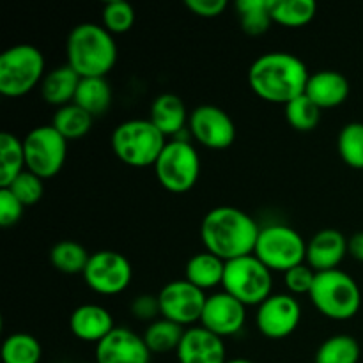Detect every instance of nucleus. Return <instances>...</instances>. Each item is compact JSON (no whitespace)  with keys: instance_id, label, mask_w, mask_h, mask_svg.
<instances>
[{"instance_id":"obj_1","label":"nucleus","mask_w":363,"mask_h":363,"mask_svg":"<svg viewBox=\"0 0 363 363\" xmlns=\"http://www.w3.org/2000/svg\"><path fill=\"white\" fill-rule=\"evenodd\" d=\"M259 234L257 220L234 206L209 209L201 223L204 248L225 262L254 254Z\"/></svg>"},{"instance_id":"obj_2","label":"nucleus","mask_w":363,"mask_h":363,"mask_svg":"<svg viewBox=\"0 0 363 363\" xmlns=\"http://www.w3.org/2000/svg\"><path fill=\"white\" fill-rule=\"evenodd\" d=\"M308 78L307 64L287 52L262 53L248 69V85L255 96L284 106L305 94Z\"/></svg>"},{"instance_id":"obj_3","label":"nucleus","mask_w":363,"mask_h":363,"mask_svg":"<svg viewBox=\"0 0 363 363\" xmlns=\"http://www.w3.org/2000/svg\"><path fill=\"white\" fill-rule=\"evenodd\" d=\"M66 59L82 78H106L117 62L116 35L99 23H78L67 34Z\"/></svg>"},{"instance_id":"obj_4","label":"nucleus","mask_w":363,"mask_h":363,"mask_svg":"<svg viewBox=\"0 0 363 363\" xmlns=\"http://www.w3.org/2000/svg\"><path fill=\"white\" fill-rule=\"evenodd\" d=\"M308 298L319 314L333 321H347L362 307V291L357 280L342 269L315 273Z\"/></svg>"},{"instance_id":"obj_5","label":"nucleus","mask_w":363,"mask_h":363,"mask_svg":"<svg viewBox=\"0 0 363 363\" xmlns=\"http://www.w3.org/2000/svg\"><path fill=\"white\" fill-rule=\"evenodd\" d=\"M167 137L149 119H128L112 131L113 155L130 167H155Z\"/></svg>"},{"instance_id":"obj_6","label":"nucleus","mask_w":363,"mask_h":363,"mask_svg":"<svg viewBox=\"0 0 363 363\" xmlns=\"http://www.w3.org/2000/svg\"><path fill=\"white\" fill-rule=\"evenodd\" d=\"M46 60L41 50L20 43L0 55V92L7 98H21L39 87L45 78Z\"/></svg>"},{"instance_id":"obj_7","label":"nucleus","mask_w":363,"mask_h":363,"mask_svg":"<svg viewBox=\"0 0 363 363\" xmlns=\"http://www.w3.org/2000/svg\"><path fill=\"white\" fill-rule=\"evenodd\" d=\"M254 254L225 262L223 291L236 298L245 307L261 305L272 296L273 275Z\"/></svg>"},{"instance_id":"obj_8","label":"nucleus","mask_w":363,"mask_h":363,"mask_svg":"<svg viewBox=\"0 0 363 363\" xmlns=\"http://www.w3.org/2000/svg\"><path fill=\"white\" fill-rule=\"evenodd\" d=\"M254 255L272 272H289L307 259V241L296 229L284 223L261 227Z\"/></svg>"},{"instance_id":"obj_9","label":"nucleus","mask_w":363,"mask_h":363,"mask_svg":"<svg viewBox=\"0 0 363 363\" xmlns=\"http://www.w3.org/2000/svg\"><path fill=\"white\" fill-rule=\"evenodd\" d=\"M160 184L170 194H186L201 176V158L195 145L188 140L172 138L167 142L155 163Z\"/></svg>"},{"instance_id":"obj_10","label":"nucleus","mask_w":363,"mask_h":363,"mask_svg":"<svg viewBox=\"0 0 363 363\" xmlns=\"http://www.w3.org/2000/svg\"><path fill=\"white\" fill-rule=\"evenodd\" d=\"M25 165L27 170L50 179L62 170L67 156V140L52 126H35L23 138Z\"/></svg>"},{"instance_id":"obj_11","label":"nucleus","mask_w":363,"mask_h":363,"mask_svg":"<svg viewBox=\"0 0 363 363\" xmlns=\"http://www.w3.org/2000/svg\"><path fill=\"white\" fill-rule=\"evenodd\" d=\"M133 268L126 255L116 250H99L91 254L84 280L94 293L103 296L121 294L130 287Z\"/></svg>"},{"instance_id":"obj_12","label":"nucleus","mask_w":363,"mask_h":363,"mask_svg":"<svg viewBox=\"0 0 363 363\" xmlns=\"http://www.w3.org/2000/svg\"><path fill=\"white\" fill-rule=\"evenodd\" d=\"M208 296L194 284L183 280H172L165 284L158 293L160 312L163 319L176 323L179 326H190L201 323L202 312Z\"/></svg>"},{"instance_id":"obj_13","label":"nucleus","mask_w":363,"mask_h":363,"mask_svg":"<svg viewBox=\"0 0 363 363\" xmlns=\"http://www.w3.org/2000/svg\"><path fill=\"white\" fill-rule=\"evenodd\" d=\"M188 130L199 144L215 151L230 147L236 140V124L225 110L215 105L195 106L190 112Z\"/></svg>"},{"instance_id":"obj_14","label":"nucleus","mask_w":363,"mask_h":363,"mask_svg":"<svg viewBox=\"0 0 363 363\" xmlns=\"http://www.w3.org/2000/svg\"><path fill=\"white\" fill-rule=\"evenodd\" d=\"M301 305L293 294H272L257 307L259 332L273 340L286 339L300 326Z\"/></svg>"},{"instance_id":"obj_15","label":"nucleus","mask_w":363,"mask_h":363,"mask_svg":"<svg viewBox=\"0 0 363 363\" xmlns=\"http://www.w3.org/2000/svg\"><path fill=\"white\" fill-rule=\"evenodd\" d=\"M245 321H247V307L229 293L222 291L208 296L201 318L202 328L225 339L241 332Z\"/></svg>"},{"instance_id":"obj_16","label":"nucleus","mask_w":363,"mask_h":363,"mask_svg":"<svg viewBox=\"0 0 363 363\" xmlns=\"http://www.w3.org/2000/svg\"><path fill=\"white\" fill-rule=\"evenodd\" d=\"M151 354L144 337L124 326H116L96 344V363H149Z\"/></svg>"},{"instance_id":"obj_17","label":"nucleus","mask_w":363,"mask_h":363,"mask_svg":"<svg viewBox=\"0 0 363 363\" xmlns=\"http://www.w3.org/2000/svg\"><path fill=\"white\" fill-rule=\"evenodd\" d=\"M176 357L179 363H227L225 342L202 326H191L184 330Z\"/></svg>"},{"instance_id":"obj_18","label":"nucleus","mask_w":363,"mask_h":363,"mask_svg":"<svg viewBox=\"0 0 363 363\" xmlns=\"http://www.w3.org/2000/svg\"><path fill=\"white\" fill-rule=\"evenodd\" d=\"M350 254L347 238L337 229H321L307 241V262L315 273L339 269L340 262Z\"/></svg>"},{"instance_id":"obj_19","label":"nucleus","mask_w":363,"mask_h":363,"mask_svg":"<svg viewBox=\"0 0 363 363\" xmlns=\"http://www.w3.org/2000/svg\"><path fill=\"white\" fill-rule=\"evenodd\" d=\"M113 328H116V323H113L112 314L101 305L84 303L71 312V333L84 342H101Z\"/></svg>"},{"instance_id":"obj_20","label":"nucleus","mask_w":363,"mask_h":363,"mask_svg":"<svg viewBox=\"0 0 363 363\" xmlns=\"http://www.w3.org/2000/svg\"><path fill=\"white\" fill-rule=\"evenodd\" d=\"M305 94L321 110L335 108L342 105L350 96V82L340 71L319 69L311 73Z\"/></svg>"},{"instance_id":"obj_21","label":"nucleus","mask_w":363,"mask_h":363,"mask_svg":"<svg viewBox=\"0 0 363 363\" xmlns=\"http://www.w3.org/2000/svg\"><path fill=\"white\" fill-rule=\"evenodd\" d=\"M188 119H190V112L177 94L163 92L152 99L151 108H149V121L165 137L179 135L188 124Z\"/></svg>"},{"instance_id":"obj_22","label":"nucleus","mask_w":363,"mask_h":363,"mask_svg":"<svg viewBox=\"0 0 363 363\" xmlns=\"http://www.w3.org/2000/svg\"><path fill=\"white\" fill-rule=\"evenodd\" d=\"M82 77L67 64H62L59 67L46 71L45 78H43L41 85V96L48 105L57 106H66L74 101L77 96L78 85H80Z\"/></svg>"},{"instance_id":"obj_23","label":"nucleus","mask_w":363,"mask_h":363,"mask_svg":"<svg viewBox=\"0 0 363 363\" xmlns=\"http://www.w3.org/2000/svg\"><path fill=\"white\" fill-rule=\"evenodd\" d=\"M223 273H225V261L216 257L211 252L204 250L188 259L186 268H184V279L206 293L208 289L222 286Z\"/></svg>"},{"instance_id":"obj_24","label":"nucleus","mask_w":363,"mask_h":363,"mask_svg":"<svg viewBox=\"0 0 363 363\" xmlns=\"http://www.w3.org/2000/svg\"><path fill=\"white\" fill-rule=\"evenodd\" d=\"M112 98V87H110L108 80L103 77H92L82 78L73 103H77L92 117H98L110 108Z\"/></svg>"},{"instance_id":"obj_25","label":"nucleus","mask_w":363,"mask_h":363,"mask_svg":"<svg viewBox=\"0 0 363 363\" xmlns=\"http://www.w3.org/2000/svg\"><path fill=\"white\" fill-rule=\"evenodd\" d=\"M25 170L27 165H25L23 140L9 131H4L0 135V188L9 186Z\"/></svg>"},{"instance_id":"obj_26","label":"nucleus","mask_w":363,"mask_h":363,"mask_svg":"<svg viewBox=\"0 0 363 363\" xmlns=\"http://www.w3.org/2000/svg\"><path fill=\"white\" fill-rule=\"evenodd\" d=\"M92 123H94V117L89 112H85L84 108L77 105V103H69L66 106H60L55 110L52 117V126L66 138L69 140H78V138L85 137V135L91 131Z\"/></svg>"},{"instance_id":"obj_27","label":"nucleus","mask_w":363,"mask_h":363,"mask_svg":"<svg viewBox=\"0 0 363 363\" xmlns=\"http://www.w3.org/2000/svg\"><path fill=\"white\" fill-rule=\"evenodd\" d=\"M269 13H272L273 23L296 28L314 20L318 13V4L314 0H272Z\"/></svg>"},{"instance_id":"obj_28","label":"nucleus","mask_w":363,"mask_h":363,"mask_svg":"<svg viewBox=\"0 0 363 363\" xmlns=\"http://www.w3.org/2000/svg\"><path fill=\"white\" fill-rule=\"evenodd\" d=\"M89 259H91V254L87 252V248L73 240L59 241L50 250L52 266L57 272L66 273V275H78V273L84 275Z\"/></svg>"},{"instance_id":"obj_29","label":"nucleus","mask_w":363,"mask_h":363,"mask_svg":"<svg viewBox=\"0 0 363 363\" xmlns=\"http://www.w3.org/2000/svg\"><path fill=\"white\" fill-rule=\"evenodd\" d=\"M183 326L176 325V323L169 321V319H156L151 325H147L144 332V340L147 344L149 351L156 354H165L170 351H177L181 339L184 335Z\"/></svg>"},{"instance_id":"obj_30","label":"nucleus","mask_w":363,"mask_h":363,"mask_svg":"<svg viewBox=\"0 0 363 363\" xmlns=\"http://www.w3.org/2000/svg\"><path fill=\"white\" fill-rule=\"evenodd\" d=\"M269 6L272 0H238L236 11L241 30L248 35L266 34L273 23Z\"/></svg>"},{"instance_id":"obj_31","label":"nucleus","mask_w":363,"mask_h":363,"mask_svg":"<svg viewBox=\"0 0 363 363\" xmlns=\"http://www.w3.org/2000/svg\"><path fill=\"white\" fill-rule=\"evenodd\" d=\"M360 344L354 337L340 333L326 339L315 353V363H358L360 362Z\"/></svg>"},{"instance_id":"obj_32","label":"nucleus","mask_w":363,"mask_h":363,"mask_svg":"<svg viewBox=\"0 0 363 363\" xmlns=\"http://www.w3.org/2000/svg\"><path fill=\"white\" fill-rule=\"evenodd\" d=\"M43 358V347L30 333H11L2 344L4 363H39Z\"/></svg>"},{"instance_id":"obj_33","label":"nucleus","mask_w":363,"mask_h":363,"mask_svg":"<svg viewBox=\"0 0 363 363\" xmlns=\"http://www.w3.org/2000/svg\"><path fill=\"white\" fill-rule=\"evenodd\" d=\"M337 149L346 165L363 169V123H347L337 138Z\"/></svg>"},{"instance_id":"obj_34","label":"nucleus","mask_w":363,"mask_h":363,"mask_svg":"<svg viewBox=\"0 0 363 363\" xmlns=\"http://www.w3.org/2000/svg\"><path fill=\"white\" fill-rule=\"evenodd\" d=\"M286 119L296 131H312L321 121V108L307 94L286 105Z\"/></svg>"},{"instance_id":"obj_35","label":"nucleus","mask_w":363,"mask_h":363,"mask_svg":"<svg viewBox=\"0 0 363 363\" xmlns=\"http://www.w3.org/2000/svg\"><path fill=\"white\" fill-rule=\"evenodd\" d=\"M135 23V9L124 0H110L103 6L101 25L110 34H124L131 30Z\"/></svg>"},{"instance_id":"obj_36","label":"nucleus","mask_w":363,"mask_h":363,"mask_svg":"<svg viewBox=\"0 0 363 363\" xmlns=\"http://www.w3.org/2000/svg\"><path fill=\"white\" fill-rule=\"evenodd\" d=\"M7 188L16 195V199L25 208H28V206L38 204L45 195V179L32 174L30 170H25Z\"/></svg>"},{"instance_id":"obj_37","label":"nucleus","mask_w":363,"mask_h":363,"mask_svg":"<svg viewBox=\"0 0 363 363\" xmlns=\"http://www.w3.org/2000/svg\"><path fill=\"white\" fill-rule=\"evenodd\" d=\"M284 280H286L287 289L293 294H308L314 286L315 272L307 262H303L284 273Z\"/></svg>"},{"instance_id":"obj_38","label":"nucleus","mask_w":363,"mask_h":363,"mask_svg":"<svg viewBox=\"0 0 363 363\" xmlns=\"http://www.w3.org/2000/svg\"><path fill=\"white\" fill-rule=\"evenodd\" d=\"M25 206L16 199L9 188H0V225L4 229L14 227L23 216Z\"/></svg>"},{"instance_id":"obj_39","label":"nucleus","mask_w":363,"mask_h":363,"mask_svg":"<svg viewBox=\"0 0 363 363\" xmlns=\"http://www.w3.org/2000/svg\"><path fill=\"white\" fill-rule=\"evenodd\" d=\"M131 315L138 321H145L151 325L152 321L162 318L160 312V301L158 294H138L133 301H131Z\"/></svg>"},{"instance_id":"obj_40","label":"nucleus","mask_w":363,"mask_h":363,"mask_svg":"<svg viewBox=\"0 0 363 363\" xmlns=\"http://www.w3.org/2000/svg\"><path fill=\"white\" fill-rule=\"evenodd\" d=\"M184 6L201 18H216L227 9V0H184Z\"/></svg>"},{"instance_id":"obj_41","label":"nucleus","mask_w":363,"mask_h":363,"mask_svg":"<svg viewBox=\"0 0 363 363\" xmlns=\"http://www.w3.org/2000/svg\"><path fill=\"white\" fill-rule=\"evenodd\" d=\"M347 252L353 259L363 262V230L353 234V236L347 240Z\"/></svg>"},{"instance_id":"obj_42","label":"nucleus","mask_w":363,"mask_h":363,"mask_svg":"<svg viewBox=\"0 0 363 363\" xmlns=\"http://www.w3.org/2000/svg\"><path fill=\"white\" fill-rule=\"evenodd\" d=\"M227 363H255L248 358H233V360H227Z\"/></svg>"},{"instance_id":"obj_43","label":"nucleus","mask_w":363,"mask_h":363,"mask_svg":"<svg viewBox=\"0 0 363 363\" xmlns=\"http://www.w3.org/2000/svg\"><path fill=\"white\" fill-rule=\"evenodd\" d=\"M92 363H96V362H92Z\"/></svg>"}]
</instances>
